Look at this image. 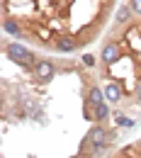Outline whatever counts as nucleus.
<instances>
[{"label": "nucleus", "instance_id": "nucleus-9", "mask_svg": "<svg viewBox=\"0 0 141 158\" xmlns=\"http://www.w3.org/2000/svg\"><path fill=\"white\" fill-rule=\"evenodd\" d=\"M5 32H7V34H15V37H20V27H17L15 22H5Z\"/></svg>", "mask_w": 141, "mask_h": 158}, {"label": "nucleus", "instance_id": "nucleus-12", "mask_svg": "<svg viewBox=\"0 0 141 158\" xmlns=\"http://www.w3.org/2000/svg\"><path fill=\"white\" fill-rule=\"evenodd\" d=\"M83 63H85V66H95V59L88 54V56H83Z\"/></svg>", "mask_w": 141, "mask_h": 158}, {"label": "nucleus", "instance_id": "nucleus-11", "mask_svg": "<svg viewBox=\"0 0 141 158\" xmlns=\"http://www.w3.org/2000/svg\"><path fill=\"white\" fill-rule=\"evenodd\" d=\"M129 10H131L134 15H141V0H131V5H129Z\"/></svg>", "mask_w": 141, "mask_h": 158}, {"label": "nucleus", "instance_id": "nucleus-5", "mask_svg": "<svg viewBox=\"0 0 141 158\" xmlns=\"http://www.w3.org/2000/svg\"><path fill=\"white\" fill-rule=\"evenodd\" d=\"M105 98L110 100V102H117V100L122 98V90H119V85H114V83H110V85L105 88Z\"/></svg>", "mask_w": 141, "mask_h": 158}, {"label": "nucleus", "instance_id": "nucleus-3", "mask_svg": "<svg viewBox=\"0 0 141 158\" xmlns=\"http://www.w3.org/2000/svg\"><path fill=\"white\" fill-rule=\"evenodd\" d=\"M117 59H119V46L112 41V44H107V46L102 49V61H105V63H114Z\"/></svg>", "mask_w": 141, "mask_h": 158}, {"label": "nucleus", "instance_id": "nucleus-14", "mask_svg": "<svg viewBox=\"0 0 141 158\" xmlns=\"http://www.w3.org/2000/svg\"><path fill=\"white\" fill-rule=\"evenodd\" d=\"M136 100L141 102V83H139V88H136Z\"/></svg>", "mask_w": 141, "mask_h": 158}, {"label": "nucleus", "instance_id": "nucleus-6", "mask_svg": "<svg viewBox=\"0 0 141 158\" xmlns=\"http://www.w3.org/2000/svg\"><path fill=\"white\" fill-rule=\"evenodd\" d=\"M88 100H90V105H93V107H97V105H102V90H97V88H93V90H90V95H88Z\"/></svg>", "mask_w": 141, "mask_h": 158}, {"label": "nucleus", "instance_id": "nucleus-8", "mask_svg": "<svg viewBox=\"0 0 141 158\" xmlns=\"http://www.w3.org/2000/svg\"><path fill=\"white\" fill-rule=\"evenodd\" d=\"M59 49L61 51H73V49H76V41L71 39V37H63V39L59 41Z\"/></svg>", "mask_w": 141, "mask_h": 158}, {"label": "nucleus", "instance_id": "nucleus-10", "mask_svg": "<svg viewBox=\"0 0 141 158\" xmlns=\"http://www.w3.org/2000/svg\"><path fill=\"white\" fill-rule=\"evenodd\" d=\"M95 117H97V119H105V117H107V105H105V102L95 107Z\"/></svg>", "mask_w": 141, "mask_h": 158}, {"label": "nucleus", "instance_id": "nucleus-4", "mask_svg": "<svg viewBox=\"0 0 141 158\" xmlns=\"http://www.w3.org/2000/svg\"><path fill=\"white\" fill-rule=\"evenodd\" d=\"M105 136H107V131H105L102 127H95V129L88 134V141H90V143H95V146H100L102 141H105Z\"/></svg>", "mask_w": 141, "mask_h": 158}, {"label": "nucleus", "instance_id": "nucleus-2", "mask_svg": "<svg viewBox=\"0 0 141 158\" xmlns=\"http://www.w3.org/2000/svg\"><path fill=\"white\" fill-rule=\"evenodd\" d=\"M54 73H56V68H54L51 61H37V66H34V76H37V80H51V78H54Z\"/></svg>", "mask_w": 141, "mask_h": 158}, {"label": "nucleus", "instance_id": "nucleus-13", "mask_svg": "<svg viewBox=\"0 0 141 158\" xmlns=\"http://www.w3.org/2000/svg\"><path fill=\"white\" fill-rule=\"evenodd\" d=\"M117 122H119L122 127H131V124H134V122H129V119H126V117H119V119H117Z\"/></svg>", "mask_w": 141, "mask_h": 158}, {"label": "nucleus", "instance_id": "nucleus-7", "mask_svg": "<svg viewBox=\"0 0 141 158\" xmlns=\"http://www.w3.org/2000/svg\"><path fill=\"white\" fill-rule=\"evenodd\" d=\"M131 15H134V12H131V10H129V7H119V10H117V17H114V20L119 22V24H124V22L129 20V17H131Z\"/></svg>", "mask_w": 141, "mask_h": 158}, {"label": "nucleus", "instance_id": "nucleus-1", "mask_svg": "<svg viewBox=\"0 0 141 158\" xmlns=\"http://www.w3.org/2000/svg\"><path fill=\"white\" fill-rule=\"evenodd\" d=\"M7 56L12 61H17V63H22V66H29V63L34 61L32 51H27L22 44H10V46H7Z\"/></svg>", "mask_w": 141, "mask_h": 158}]
</instances>
